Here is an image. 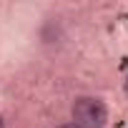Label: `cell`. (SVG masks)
<instances>
[{
  "instance_id": "7a4b0ae2",
  "label": "cell",
  "mask_w": 128,
  "mask_h": 128,
  "mask_svg": "<svg viewBox=\"0 0 128 128\" xmlns=\"http://www.w3.org/2000/svg\"><path fill=\"white\" fill-rule=\"evenodd\" d=\"M58 128H78L76 123H63V126H58Z\"/></svg>"
},
{
  "instance_id": "6da1fadb",
  "label": "cell",
  "mask_w": 128,
  "mask_h": 128,
  "mask_svg": "<svg viewBox=\"0 0 128 128\" xmlns=\"http://www.w3.org/2000/svg\"><path fill=\"white\" fill-rule=\"evenodd\" d=\"M73 120L78 128H106L108 123V110L103 106V100L93 98V96H83L73 103L70 108Z\"/></svg>"
},
{
  "instance_id": "3957f363",
  "label": "cell",
  "mask_w": 128,
  "mask_h": 128,
  "mask_svg": "<svg viewBox=\"0 0 128 128\" xmlns=\"http://www.w3.org/2000/svg\"><path fill=\"white\" fill-rule=\"evenodd\" d=\"M0 128H5V123H3V118H0Z\"/></svg>"
}]
</instances>
